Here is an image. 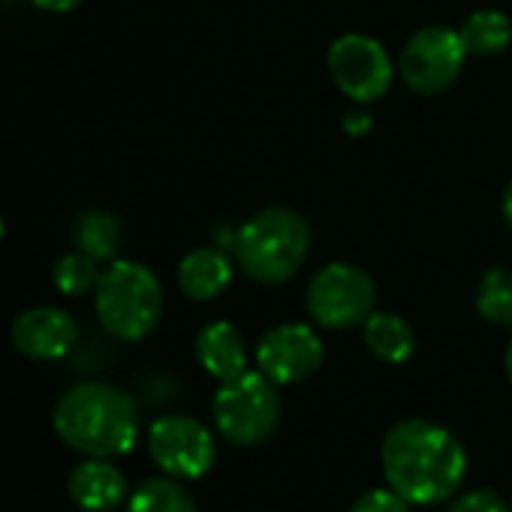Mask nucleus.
I'll return each mask as SVG.
<instances>
[{
  "instance_id": "nucleus-2",
  "label": "nucleus",
  "mask_w": 512,
  "mask_h": 512,
  "mask_svg": "<svg viewBox=\"0 0 512 512\" xmlns=\"http://www.w3.org/2000/svg\"><path fill=\"white\" fill-rule=\"evenodd\" d=\"M52 422L58 437L88 458L124 455L139 437L136 401L112 383H79L67 389L55 404Z\"/></svg>"
},
{
  "instance_id": "nucleus-4",
  "label": "nucleus",
  "mask_w": 512,
  "mask_h": 512,
  "mask_svg": "<svg viewBox=\"0 0 512 512\" xmlns=\"http://www.w3.org/2000/svg\"><path fill=\"white\" fill-rule=\"evenodd\" d=\"M94 308L100 326L118 341H142L163 314V287L157 275L133 260H112L97 281Z\"/></svg>"
},
{
  "instance_id": "nucleus-20",
  "label": "nucleus",
  "mask_w": 512,
  "mask_h": 512,
  "mask_svg": "<svg viewBox=\"0 0 512 512\" xmlns=\"http://www.w3.org/2000/svg\"><path fill=\"white\" fill-rule=\"evenodd\" d=\"M97 281H100V266H97L94 256H88L82 250H73V253L61 256V260L55 263V269H52V284L64 296L94 293Z\"/></svg>"
},
{
  "instance_id": "nucleus-19",
  "label": "nucleus",
  "mask_w": 512,
  "mask_h": 512,
  "mask_svg": "<svg viewBox=\"0 0 512 512\" xmlns=\"http://www.w3.org/2000/svg\"><path fill=\"white\" fill-rule=\"evenodd\" d=\"M476 311L494 323L512 329V275L506 269H488L476 284Z\"/></svg>"
},
{
  "instance_id": "nucleus-18",
  "label": "nucleus",
  "mask_w": 512,
  "mask_h": 512,
  "mask_svg": "<svg viewBox=\"0 0 512 512\" xmlns=\"http://www.w3.org/2000/svg\"><path fill=\"white\" fill-rule=\"evenodd\" d=\"M130 512H199L193 497L184 491V485L175 482V476H154L145 479L130 494Z\"/></svg>"
},
{
  "instance_id": "nucleus-3",
  "label": "nucleus",
  "mask_w": 512,
  "mask_h": 512,
  "mask_svg": "<svg viewBox=\"0 0 512 512\" xmlns=\"http://www.w3.org/2000/svg\"><path fill=\"white\" fill-rule=\"evenodd\" d=\"M235 260L256 284H287L311 253L308 220L284 205L253 214L232 238Z\"/></svg>"
},
{
  "instance_id": "nucleus-14",
  "label": "nucleus",
  "mask_w": 512,
  "mask_h": 512,
  "mask_svg": "<svg viewBox=\"0 0 512 512\" xmlns=\"http://www.w3.org/2000/svg\"><path fill=\"white\" fill-rule=\"evenodd\" d=\"M196 359L220 383L244 374L247 371V350H244L241 332L232 323H226V320L208 323L196 335Z\"/></svg>"
},
{
  "instance_id": "nucleus-11",
  "label": "nucleus",
  "mask_w": 512,
  "mask_h": 512,
  "mask_svg": "<svg viewBox=\"0 0 512 512\" xmlns=\"http://www.w3.org/2000/svg\"><path fill=\"white\" fill-rule=\"evenodd\" d=\"M79 341V326L70 311L55 305H40L16 317L13 344L22 356L34 362L64 359Z\"/></svg>"
},
{
  "instance_id": "nucleus-15",
  "label": "nucleus",
  "mask_w": 512,
  "mask_h": 512,
  "mask_svg": "<svg viewBox=\"0 0 512 512\" xmlns=\"http://www.w3.org/2000/svg\"><path fill=\"white\" fill-rule=\"evenodd\" d=\"M362 335H365V347L386 365H401L413 356L416 350V335L413 326L392 311H374L365 323H362Z\"/></svg>"
},
{
  "instance_id": "nucleus-12",
  "label": "nucleus",
  "mask_w": 512,
  "mask_h": 512,
  "mask_svg": "<svg viewBox=\"0 0 512 512\" xmlns=\"http://www.w3.org/2000/svg\"><path fill=\"white\" fill-rule=\"evenodd\" d=\"M67 491L76 506L88 512H109L127 500V479L106 458H88L79 467H73Z\"/></svg>"
},
{
  "instance_id": "nucleus-16",
  "label": "nucleus",
  "mask_w": 512,
  "mask_h": 512,
  "mask_svg": "<svg viewBox=\"0 0 512 512\" xmlns=\"http://www.w3.org/2000/svg\"><path fill=\"white\" fill-rule=\"evenodd\" d=\"M121 235H124V226L118 220V214L106 211V208H88L79 214L76 226H73V241H76V250L94 256L97 263L103 260H112L121 247Z\"/></svg>"
},
{
  "instance_id": "nucleus-10",
  "label": "nucleus",
  "mask_w": 512,
  "mask_h": 512,
  "mask_svg": "<svg viewBox=\"0 0 512 512\" xmlns=\"http://www.w3.org/2000/svg\"><path fill=\"white\" fill-rule=\"evenodd\" d=\"M256 365L275 383H299L323 365V341L305 323H281L256 344Z\"/></svg>"
},
{
  "instance_id": "nucleus-1",
  "label": "nucleus",
  "mask_w": 512,
  "mask_h": 512,
  "mask_svg": "<svg viewBox=\"0 0 512 512\" xmlns=\"http://www.w3.org/2000/svg\"><path fill=\"white\" fill-rule=\"evenodd\" d=\"M389 488L413 506H431L452 497L467 473V452L452 431L428 419L392 425L380 446Z\"/></svg>"
},
{
  "instance_id": "nucleus-9",
  "label": "nucleus",
  "mask_w": 512,
  "mask_h": 512,
  "mask_svg": "<svg viewBox=\"0 0 512 512\" xmlns=\"http://www.w3.org/2000/svg\"><path fill=\"white\" fill-rule=\"evenodd\" d=\"M154 464L175 479H199L211 470L217 446L211 431L190 416H163L148 431Z\"/></svg>"
},
{
  "instance_id": "nucleus-6",
  "label": "nucleus",
  "mask_w": 512,
  "mask_h": 512,
  "mask_svg": "<svg viewBox=\"0 0 512 512\" xmlns=\"http://www.w3.org/2000/svg\"><path fill=\"white\" fill-rule=\"evenodd\" d=\"M305 305L317 326L353 329L374 314L377 287L365 269L350 263H329L311 278Z\"/></svg>"
},
{
  "instance_id": "nucleus-26",
  "label": "nucleus",
  "mask_w": 512,
  "mask_h": 512,
  "mask_svg": "<svg viewBox=\"0 0 512 512\" xmlns=\"http://www.w3.org/2000/svg\"><path fill=\"white\" fill-rule=\"evenodd\" d=\"M506 374H509V380H512V341H509V347H506Z\"/></svg>"
},
{
  "instance_id": "nucleus-7",
  "label": "nucleus",
  "mask_w": 512,
  "mask_h": 512,
  "mask_svg": "<svg viewBox=\"0 0 512 512\" xmlns=\"http://www.w3.org/2000/svg\"><path fill=\"white\" fill-rule=\"evenodd\" d=\"M464 58L467 49L458 31L446 25H428L404 43L398 70L413 94L434 97L461 76Z\"/></svg>"
},
{
  "instance_id": "nucleus-17",
  "label": "nucleus",
  "mask_w": 512,
  "mask_h": 512,
  "mask_svg": "<svg viewBox=\"0 0 512 512\" xmlns=\"http://www.w3.org/2000/svg\"><path fill=\"white\" fill-rule=\"evenodd\" d=\"M461 40H464V49L467 55H476V58H491V55H500L509 40H512V25L503 13L497 10H476L464 19L461 25Z\"/></svg>"
},
{
  "instance_id": "nucleus-24",
  "label": "nucleus",
  "mask_w": 512,
  "mask_h": 512,
  "mask_svg": "<svg viewBox=\"0 0 512 512\" xmlns=\"http://www.w3.org/2000/svg\"><path fill=\"white\" fill-rule=\"evenodd\" d=\"M368 127H371V115H365V112H356V115H347L344 118V130L353 133V136L365 133Z\"/></svg>"
},
{
  "instance_id": "nucleus-25",
  "label": "nucleus",
  "mask_w": 512,
  "mask_h": 512,
  "mask_svg": "<svg viewBox=\"0 0 512 512\" xmlns=\"http://www.w3.org/2000/svg\"><path fill=\"white\" fill-rule=\"evenodd\" d=\"M503 220H506V226L512 229V181H509L506 190H503Z\"/></svg>"
},
{
  "instance_id": "nucleus-5",
  "label": "nucleus",
  "mask_w": 512,
  "mask_h": 512,
  "mask_svg": "<svg viewBox=\"0 0 512 512\" xmlns=\"http://www.w3.org/2000/svg\"><path fill=\"white\" fill-rule=\"evenodd\" d=\"M214 425L235 446L263 443L281 422V398L263 371H244L220 383L214 395Z\"/></svg>"
},
{
  "instance_id": "nucleus-13",
  "label": "nucleus",
  "mask_w": 512,
  "mask_h": 512,
  "mask_svg": "<svg viewBox=\"0 0 512 512\" xmlns=\"http://www.w3.org/2000/svg\"><path fill=\"white\" fill-rule=\"evenodd\" d=\"M232 281V260L220 247H196L178 263V287L193 302L217 299Z\"/></svg>"
},
{
  "instance_id": "nucleus-8",
  "label": "nucleus",
  "mask_w": 512,
  "mask_h": 512,
  "mask_svg": "<svg viewBox=\"0 0 512 512\" xmlns=\"http://www.w3.org/2000/svg\"><path fill=\"white\" fill-rule=\"evenodd\" d=\"M332 82L356 103L380 100L392 85V61L386 49L365 34H344L329 49Z\"/></svg>"
},
{
  "instance_id": "nucleus-23",
  "label": "nucleus",
  "mask_w": 512,
  "mask_h": 512,
  "mask_svg": "<svg viewBox=\"0 0 512 512\" xmlns=\"http://www.w3.org/2000/svg\"><path fill=\"white\" fill-rule=\"evenodd\" d=\"M31 4L46 10V13H70L82 4V0H31Z\"/></svg>"
},
{
  "instance_id": "nucleus-21",
  "label": "nucleus",
  "mask_w": 512,
  "mask_h": 512,
  "mask_svg": "<svg viewBox=\"0 0 512 512\" xmlns=\"http://www.w3.org/2000/svg\"><path fill=\"white\" fill-rule=\"evenodd\" d=\"M350 512H410V503L395 488H371L356 497Z\"/></svg>"
},
{
  "instance_id": "nucleus-27",
  "label": "nucleus",
  "mask_w": 512,
  "mask_h": 512,
  "mask_svg": "<svg viewBox=\"0 0 512 512\" xmlns=\"http://www.w3.org/2000/svg\"><path fill=\"white\" fill-rule=\"evenodd\" d=\"M4 235H7V223H4V217H0V241H4Z\"/></svg>"
},
{
  "instance_id": "nucleus-22",
  "label": "nucleus",
  "mask_w": 512,
  "mask_h": 512,
  "mask_svg": "<svg viewBox=\"0 0 512 512\" xmlns=\"http://www.w3.org/2000/svg\"><path fill=\"white\" fill-rule=\"evenodd\" d=\"M446 512H509V509L494 491H470V494H461L458 500H452V506Z\"/></svg>"
}]
</instances>
